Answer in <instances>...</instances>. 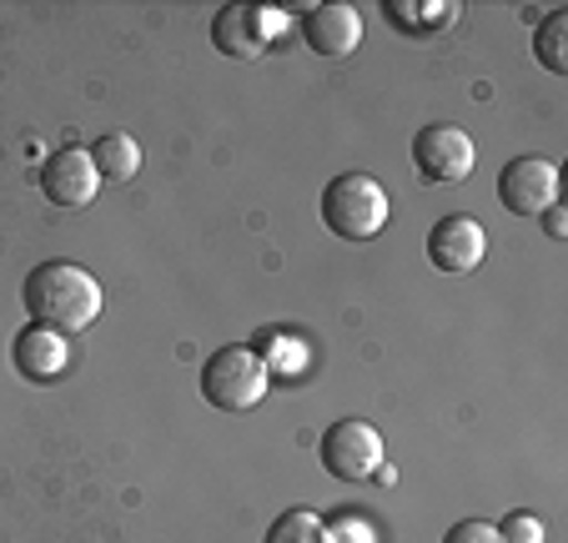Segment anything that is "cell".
<instances>
[{
    "label": "cell",
    "mask_w": 568,
    "mask_h": 543,
    "mask_svg": "<svg viewBox=\"0 0 568 543\" xmlns=\"http://www.w3.org/2000/svg\"><path fill=\"white\" fill-rule=\"evenodd\" d=\"M21 302H26V312H31V322L71 338V332H87L91 322L101 318V282L91 278L81 262L51 257V262L26 272Z\"/></svg>",
    "instance_id": "obj_1"
},
{
    "label": "cell",
    "mask_w": 568,
    "mask_h": 543,
    "mask_svg": "<svg viewBox=\"0 0 568 543\" xmlns=\"http://www.w3.org/2000/svg\"><path fill=\"white\" fill-rule=\"evenodd\" d=\"M387 212H393V202H387L383 181L367 171H343L322 192V222L343 242H373L387 227Z\"/></svg>",
    "instance_id": "obj_2"
},
{
    "label": "cell",
    "mask_w": 568,
    "mask_h": 543,
    "mask_svg": "<svg viewBox=\"0 0 568 543\" xmlns=\"http://www.w3.org/2000/svg\"><path fill=\"white\" fill-rule=\"evenodd\" d=\"M272 368L247 348V342H226L202 362V398L222 413H247L267 398Z\"/></svg>",
    "instance_id": "obj_3"
},
{
    "label": "cell",
    "mask_w": 568,
    "mask_h": 543,
    "mask_svg": "<svg viewBox=\"0 0 568 543\" xmlns=\"http://www.w3.org/2000/svg\"><path fill=\"white\" fill-rule=\"evenodd\" d=\"M317 459L333 479L367 483V479H377V469H383V433H377L373 423H363V418H343V423H333L322 433Z\"/></svg>",
    "instance_id": "obj_4"
},
{
    "label": "cell",
    "mask_w": 568,
    "mask_h": 543,
    "mask_svg": "<svg viewBox=\"0 0 568 543\" xmlns=\"http://www.w3.org/2000/svg\"><path fill=\"white\" fill-rule=\"evenodd\" d=\"M413 167L428 187H458V181L473 177L478 167V147L463 127H448V121H433L413 137Z\"/></svg>",
    "instance_id": "obj_5"
},
{
    "label": "cell",
    "mask_w": 568,
    "mask_h": 543,
    "mask_svg": "<svg viewBox=\"0 0 568 543\" xmlns=\"http://www.w3.org/2000/svg\"><path fill=\"white\" fill-rule=\"evenodd\" d=\"M282 26L287 21L277 11H262V6H222L212 21V46L226 61H257Z\"/></svg>",
    "instance_id": "obj_6"
},
{
    "label": "cell",
    "mask_w": 568,
    "mask_h": 543,
    "mask_svg": "<svg viewBox=\"0 0 568 543\" xmlns=\"http://www.w3.org/2000/svg\"><path fill=\"white\" fill-rule=\"evenodd\" d=\"M498 202L514 217H544L558 202V167L548 157H514L498 171Z\"/></svg>",
    "instance_id": "obj_7"
},
{
    "label": "cell",
    "mask_w": 568,
    "mask_h": 543,
    "mask_svg": "<svg viewBox=\"0 0 568 543\" xmlns=\"http://www.w3.org/2000/svg\"><path fill=\"white\" fill-rule=\"evenodd\" d=\"M41 192L51 207H65V212H75V207H91L101 192V177L97 167H91V157L81 147H61L51 151V157L41 161Z\"/></svg>",
    "instance_id": "obj_8"
},
{
    "label": "cell",
    "mask_w": 568,
    "mask_h": 543,
    "mask_svg": "<svg viewBox=\"0 0 568 543\" xmlns=\"http://www.w3.org/2000/svg\"><path fill=\"white\" fill-rule=\"evenodd\" d=\"M488 257V232H483L478 217L468 212H453L443 217V222H433L428 232V262L438 267V272H473V267Z\"/></svg>",
    "instance_id": "obj_9"
},
{
    "label": "cell",
    "mask_w": 568,
    "mask_h": 543,
    "mask_svg": "<svg viewBox=\"0 0 568 543\" xmlns=\"http://www.w3.org/2000/svg\"><path fill=\"white\" fill-rule=\"evenodd\" d=\"M11 362L26 383H55V378L65 373V362H71V348H65V338L55 328L26 322L11 342Z\"/></svg>",
    "instance_id": "obj_10"
},
{
    "label": "cell",
    "mask_w": 568,
    "mask_h": 543,
    "mask_svg": "<svg viewBox=\"0 0 568 543\" xmlns=\"http://www.w3.org/2000/svg\"><path fill=\"white\" fill-rule=\"evenodd\" d=\"M302 41L312 46L327 61H347V56L363 46V16L353 6H312L307 21H302Z\"/></svg>",
    "instance_id": "obj_11"
},
{
    "label": "cell",
    "mask_w": 568,
    "mask_h": 543,
    "mask_svg": "<svg viewBox=\"0 0 568 543\" xmlns=\"http://www.w3.org/2000/svg\"><path fill=\"white\" fill-rule=\"evenodd\" d=\"M87 157H91V167H97L101 181H121V187H126V181L141 171V141L126 137V131H106V137L91 141Z\"/></svg>",
    "instance_id": "obj_12"
},
{
    "label": "cell",
    "mask_w": 568,
    "mask_h": 543,
    "mask_svg": "<svg viewBox=\"0 0 568 543\" xmlns=\"http://www.w3.org/2000/svg\"><path fill=\"white\" fill-rule=\"evenodd\" d=\"M534 56L544 71L568 76V11H548L534 31Z\"/></svg>",
    "instance_id": "obj_13"
},
{
    "label": "cell",
    "mask_w": 568,
    "mask_h": 543,
    "mask_svg": "<svg viewBox=\"0 0 568 543\" xmlns=\"http://www.w3.org/2000/svg\"><path fill=\"white\" fill-rule=\"evenodd\" d=\"M383 16L397 31H438V26L458 21V6H418V0H387Z\"/></svg>",
    "instance_id": "obj_14"
},
{
    "label": "cell",
    "mask_w": 568,
    "mask_h": 543,
    "mask_svg": "<svg viewBox=\"0 0 568 543\" xmlns=\"http://www.w3.org/2000/svg\"><path fill=\"white\" fill-rule=\"evenodd\" d=\"M262 543H322V519L312 509H287L272 519Z\"/></svg>",
    "instance_id": "obj_15"
},
{
    "label": "cell",
    "mask_w": 568,
    "mask_h": 543,
    "mask_svg": "<svg viewBox=\"0 0 568 543\" xmlns=\"http://www.w3.org/2000/svg\"><path fill=\"white\" fill-rule=\"evenodd\" d=\"M322 543H373V523L357 513H333L322 519Z\"/></svg>",
    "instance_id": "obj_16"
},
{
    "label": "cell",
    "mask_w": 568,
    "mask_h": 543,
    "mask_svg": "<svg viewBox=\"0 0 568 543\" xmlns=\"http://www.w3.org/2000/svg\"><path fill=\"white\" fill-rule=\"evenodd\" d=\"M494 529H498V539L504 543H544V523H538L534 513H524V509L508 513V519L494 523Z\"/></svg>",
    "instance_id": "obj_17"
},
{
    "label": "cell",
    "mask_w": 568,
    "mask_h": 543,
    "mask_svg": "<svg viewBox=\"0 0 568 543\" xmlns=\"http://www.w3.org/2000/svg\"><path fill=\"white\" fill-rule=\"evenodd\" d=\"M443 543H504V539H498L494 523H483V519H463V523H453V529L443 533Z\"/></svg>",
    "instance_id": "obj_18"
},
{
    "label": "cell",
    "mask_w": 568,
    "mask_h": 543,
    "mask_svg": "<svg viewBox=\"0 0 568 543\" xmlns=\"http://www.w3.org/2000/svg\"><path fill=\"white\" fill-rule=\"evenodd\" d=\"M544 232L548 237H568V217H564V207H548V212H544Z\"/></svg>",
    "instance_id": "obj_19"
}]
</instances>
